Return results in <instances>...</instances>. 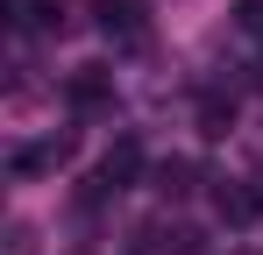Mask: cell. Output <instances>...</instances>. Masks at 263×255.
Listing matches in <instances>:
<instances>
[{
    "instance_id": "8",
    "label": "cell",
    "mask_w": 263,
    "mask_h": 255,
    "mask_svg": "<svg viewBox=\"0 0 263 255\" xmlns=\"http://www.w3.org/2000/svg\"><path fill=\"white\" fill-rule=\"evenodd\" d=\"M157 192H171V199L192 192V163H164V170H157Z\"/></svg>"
},
{
    "instance_id": "5",
    "label": "cell",
    "mask_w": 263,
    "mask_h": 255,
    "mask_svg": "<svg viewBox=\"0 0 263 255\" xmlns=\"http://www.w3.org/2000/svg\"><path fill=\"white\" fill-rule=\"evenodd\" d=\"M71 156V135H50V142H29V149H14V177H43Z\"/></svg>"
},
{
    "instance_id": "9",
    "label": "cell",
    "mask_w": 263,
    "mask_h": 255,
    "mask_svg": "<svg viewBox=\"0 0 263 255\" xmlns=\"http://www.w3.org/2000/svg\"><path fill=\"white\" fill-rule=\"evenodd\" d=\"M235 22H242L249 36H263V0H235Z\"/></svg>"
},
{
    "instance_id": "7",
    "label": "cell",
    "mask_w": 263,
    "mask_h": 255,
    "mask_svg": "<svg viewBox=\"0 0 263 255\" xmlns=\"http://www.w3.org/2000/svg\"><path fill=\"white\" fill-rule=\"evenodd\" d=\"M7 22H14V29H50L57 7H50V0H7Z\"/></svg>"
},
{
    "instance_id": "6",
    "label": "cell",
    "mask_w": 263,
    "mask_h": 255,
    "mask_svg": "<svg viewBox=\"0 0 263 255\" xmlns=\"http://www.w3.org/2000/svg\"><path fill=\"white\" fill-rule=\"evenodd\" d=\"M228 128H235V99H199V135H206V142H220V135H228Z\"/></svg>"
},
{
    "instance_id": "4",
    "label": "cell",
    "mask_w": 263,
    "mask_h": 255,
    "mask_svg": "<svg viewBox=\"0 0 263 255\" xmlns=\"http://www.w3.org/2000/svg\"><path fill=\"white\" fill-rule=\"evenodd\" d=\"M214 213L228 220V227H249V220L263 213V192H249L242 177H220V184H214Z\"/></svg>"
},
{
    "instance_id": "2",
    "label": "cell",
    "mask_w": 263,
    "mask_h": 255,
    "mask_svg": "<svg viewBox=\"0 0 263 255\" xmlns=\"http://www.w3.org/2000/svg\"><path fill=\"white\" fill-rule=\"evenodd\" d=\"M92 14H100L107 42H142L149 36V7L142 0H92Z\"/></svg>"
},
{
    "instance_id": "3",
    "label": "cell",
    "mask_w": 263,
    "mask_h": 255,
    "mask_svg": "<svg viewBox=\"0 0 263 255\" xmlns=\"http://www.w3.org/2000/svg\"><path fill=\"white\" fill-rule=\"evenodd\" d=\"M64 99H71L79 114H107V107H114V71H107V64H79L71 85H64Z\"/></svg>"
},
{
    "instance_id": "1",
    "label": "cell",
    "mask_w": 263,
    "mask_h": 255,
    "mask_svg": "<svg viewBox=\"0 0 263 255\" xmlns=\"http://www.w3.org/2000/svg\"><path fill=\"white\" fill-rule=\"evenodd\" d=\"M135 170H142V142H135V135H121V142L100 156V170H92V192H100V199H107V192H128Z\"/></svg>"
}]
</instances>
